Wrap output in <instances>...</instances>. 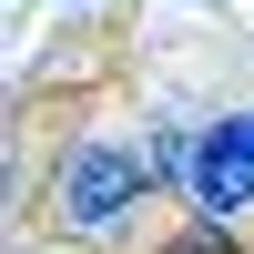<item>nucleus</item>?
I'll use <instances>...</instances> for the list:
<instances>
[{
	"label": "nucleus",
	"instance_id": "nucleus-1",
	"mask_svg": "<svg viewBox=\"0 0 254 254\" xmlns=\"http://www.w3.org/2000/svg\"><path fill=\"white\" fill-rule=\"evenodd\" d=\"M153 193H163L153 153H142L132 132H81V142H61V163H51V224L71 244H112Z\"/></svg>",
	"mask_w": 254,
	"mask_h": 254
},
{
	"label": "nucleus",
	"instance_id": "nucleus-2",
	"mask_svg": "<svg viewBox=\"0 0 254 254\" xmlns=\"http://www.w3.org/2000/svg\"><path fill=\"white\" fill-rule=\"evenodd\" d=\"M183 214L193 224H234L254 214V112H214L193 132V183H183Z\"/></svg>",
	"mask_w": 254,
	"mask_h": 254
},
{
	"label": "nucleus",
	"instance_id": "nucleus-3",
	"mask_svg": "<svg viewBox=\"0 0 254 254\" xmlns=\"http://www.w3.org/2000/svg\"><path fill=\"white\" fill-rule=\"evenodd\" d=\"M193 132H203V122H142V153H153V183H173V193L193 183Z\"/></svg>",
	"mask_w": 254,
	"mask_h": 254
},
{
	"label": "nucleus",
	"instance_id": "nucleus-4",
	"mask_svg": "<svg viewBox=\"0 0 254 254\" xmlns=\"http://www.w3.org/2000/svg\"><path fill=\"white\" fill-rule=\"evenodd\" d=\"M163 254H244L234 234H224V224H193V214H183V234L173 244H163Z\"/></svg>",
	"mask_w": 254,
	"mask_h": 254
}]
</instances>
